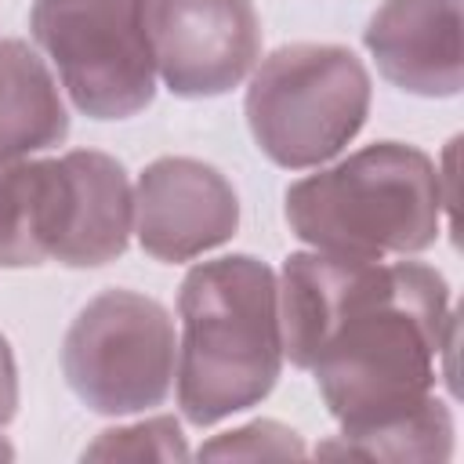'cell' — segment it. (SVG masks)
Here are the masks:
<instances>
[{
	"label": "cell",
	"mask_w": 464,
	"mask_h": 464,
	"mask_svg": "<svg viewBox=\"0 0 464 464\" xmlns=\"http://www.w3.org/2000/svg\"><path fill=\"white\" fill-rule=\"evenodd\" d=\"M276 290L283 359L315 373L341 435L392 424L435 395L453 315L431 265L304 250L283 261Z\"/></svg>",
	"instance_id": "obj_1"
},
{
	"label": "cell",
	"mask_w": 464,
	"mask_h": 464,
	"mask_svg": "<svg viewBox=\"0 0 464 464\" xmlns=\"http://www.w3.org/2000/svg\"><path fill=\"white\" fill-rule=\"evenodd\" d=\"M178 406L188 424L210 428L257 406L279 381L283 334L276 272L228 254L196 265L178 294Z\"/></svg>",
	"instance_id": "obj_2"
},
{
	"label": "cell",
	"mask_w": 464,
	"mask_h": 464,
	"mask_svg": "<svg viewBox=\"0 0 464 464\" xmlns=\"http://www.w3.org/2000/svg\"><path fill=\"white\" fill-rule=\"evenodd\" d=\"M446 196L439 163L402 141H377L286 188V225L312 250L406 257L439 239Z\"/></svg>",
	"instance_id": "obj_3"
},
{
	"label": "cell",
	"mask_w": 464,
	"mask_h": 464,
	"mask_svg": "<svg viewBox=\"0 0 464 464\" xmlns=\"http://www.w3.org/2000/svg\"><path fill=\"white\" fill-rule=\"evenodd\" d=\"M134 185L120 160L72 149L0 167V268H98L127 250Z\"/></svg>",
	"instance_id": "obj_4"
},
{
	"label": "cell",
	"mask_w": 464,
	"mask_h": 464,
	"mask_svg": "<svg viewBox=\"0 0 464 464\" xmlns=\"http://www.w3.org/2000/svg\"><path fill=\"white\" fill-rule=\"evenodd\" d=\"M370 72L341 44H286L254 65L246 127L257 149L286 167H323L366 123Z\"/></svg>",
	"instance_id": "obj_5"
},
{
	"label": "cell",
	"mask_w": 464,
	"mask_h": 464,
	"mask_svg": "<svg viewBox=\"0 0 464 464\" xmlns=\"http://www.w3.org/2000/svg\"><path fill=\"white\" fill-rule=\"evenodd\" d=\"M29 29L83 116L127 120L152 102L149 0H33Z\"/></svg>",
	"instance_id": "obj_6"
},
{
	"label": "cell",
	"mask_w": 464,
	"mask_h": 464,
	"mask_svg": "<svg viewBox=\"0 0 464 464\" xmlns=\"http://www.w3.org/2000/svg\"><path fill=\"white\" fill-rule=\"evenodd\" d=\"M178 337L167 308L138 290H102L65 330L62 373L69 392L94 413L130 417L174 388Z\"/></svg>",
	"instance_id": "obj_7"
},
{
	"label": "cell",
	"mask_w": 464,
	"mask_h": 464,
	"mask_svg": "<svg viewBox=\"0 0 464 464\" xmlns=\"http://www.w3.org/2000/svg\"><path fill=\"white\" fill-rule=\"evenodd\" d=\"M156 76L178 98H218L239 87L261 54L254 0H149Z\"/></svg>",
	"instance_id": "obj_8"
},
{
	"label": "cell",
	"mask_w": 464,
	"mask_h": 464,
	"mask_svg": "<svg viewBox=\"0 0 464 464\" xmlns=\"http://www.w3.org/2000/svg\"><path fill=\"white\" fill-rule=\"evenodd\" d=\"M239 228V196L232 181L203 160H152L134 185V236L156 261H192Z\"/></svg>",
	"instance_id": "obj_9"
},
{
	"label": "cell",
	"mask_w": 464,
	"mask_h": 464,
	"mask_svg": "<svg viewBox=\"0 0 464 464\" xmlns=\"http://www.w3.org/2000/svg\"><path fill=\"white\" fill-rule=\"evenodd\" d=\"M377 72L406 94L453 98L460 91V0H384L366 25Z\"/></svg>",
	"instance_id": "obj_10"
},
{
	"label": "cell",
	"mask_w": 464,
	"mask_h": 464,
	"mask_svg": "<svg viewBox=\"0 0 464 464\" xmlns=\"http://www.w3.org/2000/svg\"><path fill=\"white\" fill-rule=\"evenodd\" d=\"M69 112L47 62L25 40H0V167L62 145Z\"/></svg>",
	"instance_id": "obj_11"
},
{
	"label": "cell",
	"mask_w": 464,
	"mask_h": 464,
	"mask_svg": "<svg viewBox=\"0 0 464 464\" xmlns=\"http://www.w3.org/2000/svg\"><path fill=\"white\" fill-rule=\"evenodd\" d=\"M319 453L362 460H446L453 453V417L446 402L431 395L413 413L370 431L337 435V442L319 446Z\"/></svg>",
	"instance_id": "obj_12"
},
{
	"label": "cell",
	"mask_w": 464,
	"mask_h": 464,
	"mask_svg": "<svg viewBox=\"0 0 464 464\" xmlns=\"http://www.w3.org/2000/svg\"><path fill=\"white\" fill-rule=\"evenodd\" d=\"M91 460H185V435L174 417H152L141 424L102 431L94 446L83 450Z\"/></svg>",
	"instance_id": "obj_13"
},
{
	"label": "cell",
	"mask_w": 464,
	"mask_h": 464,
	"mask_svg": "<svg viewBox=\"0 0 464 464\" xmlns=\"http://www.w3.org/2000/svg\"><path fill=\"white\" fill-rule=\"evenodd\" d=\"M304 446L297 431L279 420H254L246 428L225 431L199 450V457H301Z\"/></svg>",
	"instance_id": "obj_14"
},
{
	"label": "cell",
	"mask_w": 464,
	"mask_h": 464,
	"mask_svg": "<svg viewBox=\"0 0 464 464\" xmlns=\"http://www.w3.org/2000/svg\"><path fill=\"white\" fill-rule=\"evenodd\" d=\"M14 406H18V370H14L11 344H7V337L0 334V460L11 457V446H7V439H4V428H7L11 417H14Z\"/></svg>",
	"instance_id": "obj_15"
}]
</instances>
